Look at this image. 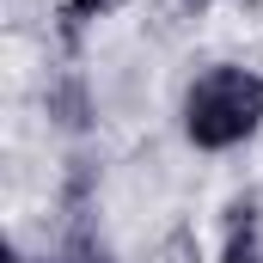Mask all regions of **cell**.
<instances>
[{"label":"cell","mask_w":263,"mask_h":263,"mask_svg":"<svg viewBox=\"0 0 263 263\" xmlns=\"http://www.w3.org/2000/svg\"><path fill=\"white\" fill-rule=\"evenodd\" d=\"M263 123V73L251 67H208L196 86L184 92V135L202 153L239 147Z\"/></svg>","instance_id":"6da1fadb"},{"label":"cell","mask_w":263,"mask_h":263,"mask_svg":"<svg viewBox=\"0 0 263 263\" xmlns=\"http://www.w3.org/2000/svg\"><path fill=\"white\" fill-rule=\"evenodd\" d=\"M220 263H263L257 251V220H251V208H239V220H233V239H227V257Z\"/></svg>","instance_id":"7a4b0ae2"},{"label":"cell","mask_w":263,"mask_h":263,"mask_svg":"<svg viewBox=\"0 0 263 263\" xmlns=\"http://www.w3.org/2000/svg\"><path fill=\"white\" fill-rule=\"evenodd\" d=\"M49 263H110V257H104V245H98L92 233H73L62 245V257H49Z\"/></svg>","instance_id":"3957f363"},{"label":"cell","mask_w":263,"mask_h":263,"mask_svg":"<svg viewBox=\"0 0 263 263\" xmlns=\"http://www.w3.org/2000/svg\"><path fill=\"white\" fill-rule=\"evenodd\" d=\"M184 6H202V0H184Z\"/></svg>","instance_id":"277c9868"}]
</instances>
